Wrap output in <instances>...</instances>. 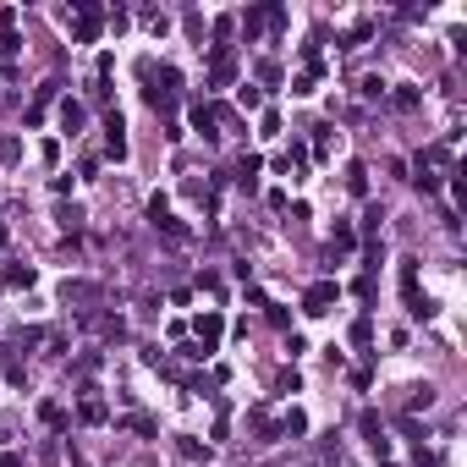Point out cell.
I'll return each mask as SVG.
<instances>
[{
    "instance_id": "obj_1",
    "label": "cell",
    "mask_w": 467,
    "mask_h": 467,
    "mask_svg": "<svg viewBox=\"0 0 467 467\" xmlns=\"http://www.w3.org/2000/svg\"><path fill=\"white\" fill-rule=\"evenodd\" d=\"M99 22H105V6H99V0H77V6H72V39L94 44L99 39Z\"/></svg>"
},
{
    "instance_id": "obj_2",
    "label": "cell",
    "mask_w": 467,
    "mask_h": 467,
    "mask_svg": "<svg viewBox=\"0 0 467 467\" xmlns=\"http://www.w3.org/2000/svg\"><path fill=\"white\" fill-rule=\"evenodd\" d=\"M402 297H407V314L412 319H434V302L418 292V264L412 258H402Z\"/></svg>"
},
{
    "instance_id": "obj_3",
    "label": "cell",
    "mask_w": 467,
    "mask_h": 467,
    "mask_svg": "<svg viewBox=\"0 0 467 467\" xmlns=\"http://www.w3.org/2000/svg\"><path fill=\"white\" fill-rule=\"evenodd\" d=\"M336 302H341V280H314V286L302 292V314L319 319V314H330Z\"/></svg>"
},
{
    "instance_id": "obj_4",
    "label": "cell",
    "mask_w": 467,
    "mask_h": 467,
    "mask_svg": "<svg viewBox=\"0 0 467 467\" xmlns=\"http://www.w3.org/2000/svg\"><path fill=\"white\" fill-rule=\"evenodd\" d=\"M192 330H198V346H204V358H209L214 346H220V336H226V314H220V308H204V314L192 319Z\"/></svg>"
},
{
    "instance_id": "obj_5",
    "label": "cell",
    "mask_w": 467,
    "mask_h": 467,
    "mask_svg": "<svg viewBox=\"0 0 467 467\" xmlns=\"http://www.w3.org/2000/svg\"><path fill=\"white\" fill-rule=\"evenodd\" d=\"M176 88H182V72H176V66H160V83L149 88V105L154 110H170V105H176Z\"/></svg>"
},
{
    "instance_id": "obj_6",
    "label": "cell",
    "mask_w": 467,
    "mask_h": 467,
    "mask_svg": "<svg viewBox=\"0 0 467 467\" xmlns=\"http://www.w3.org/2000/svg\"><path fill=\"white\" fill-rule=\"evenodd\" d=\"M77 418H83V424H105V418H110V407L99 402V390H94V385H83V402H77Z\"/></svg>"
},
{
    "instance_id": "obj_7",
    "label": "cell",
    "mask_w": 467,
    "mask_h": 467,
    "mask_svg": "<svg viewBox=\"0 0 467 467\" xmlns=\"http://www.w3.org/2000/svg\"><path fill=\"white\" fill-rule=\"evenodd\" d=\"M192 132H198V138H209V143H220V121H214L209 105H192Z\"/></svg>"
},
{
    "instance_id": "obj_8",
    "label": "cell",
    "mask_w": 467,
    "mask_h": 467,
    "mask_svg": "<svg viewBox=\"0 0 467 467\" xmlns=\"http://www.w3.org/2000/svg\"><path fill=\"white\" fill-rule=\"evenodd\" d=\"M61 302H99L94 280H61Z\"/></svg>"
},
{
    "instance_id": "obj_9",
    "label": "cell",
    "mask_w": 467,
    "mask_h": 467,
    "mask_svg": "<svg viewBox=\"0 0 467 467\" xmlns=\"http://www.w3.org/2000/svg\"><path fill=\"white\" fill-rule=\"evenodd\" d=\"M83 121H88V110H83V105H72V99H66V105H61V127L72 132V138H77V132H83Z\"/></svg>"
},
{
    "instance_id": "obj_10",
    "label": "cell",
    "mask_w": 467,
    "mask_h": 467,
    "mask_svg": "<svg viewBox=\"0 0 467 467\" xmlns=\"http://www.w3.org/2000/svg\"><path fill=\"white\" fill-rule=\"evenodd\" d=\"M418 99H424V94H418L412 83H396V94H390V105H396V110H418Z\"/></svg>"
},
{
    "instance_id": "obj_11",
    "label": "cell",
    "mask_w": 467,
    "mask_h": 467,
    "mask_svg": "<svg viewBox=\"0 0 467 467\" xmlns=\"http://www.w3.org/2000/svg\"><path fill=\"white\" fill-rule=\"evenodd\" d=\"M121 429L143 434V440H154V434H160V429H154V418H143V412H127V418H121Z\"/></svg>"
},
{
    "instance_id": "obj_12",
    "label": "cell",
    "mask_w": 467,
    "mask_h": 467,
    "mask_svg": "<svg viewBox=\"0 0 467 467\" xmlns=\"http://www.w3.org/2000/svg\"><path fill=\"white\" fill-rule=\"evenodd\" d=\"M346 192H368V165H358V160H352V165H346Z\"/></svg>"
},
{
    "instance_id": "obj_13",
    "label": "cell",
    "mask_w": 467,
    "mask_h": 467,
    "mask_svg": "<svg viewBox=\"0 0 467 467\" xmlns=\"http://www.w3.org/2000/svg\"><path fill=\"white\" fill-rule=\"evenodd\" d=\"M280 434H292V440H297V434H308V412H297V407H292V412L280 418Z\"/></svg>"
},
{
    "instance_id": "obj_14",
    "label": "cell",
    "mask_w": 467,
    "mask_h": 467,
    "mask_svg": "<svg viewBox=\"0 0 467 467\" xmlns=\"http://www.w3.org/2000/svg\"><path fill=\"white\" fill-rule=\"evenodd\" d=\"M407 407H412V412H418V407H434V385H412V390H407Z\"/></svg>"
},
{
    "instance_id": "obj_15",
    "label": "cell",
    "mask_w": 467,
    "mask_h": 467,
    "mask_svg": "<svg viewBox=\"0 0 467 467\" xmlns=\"http://www.w3.org/2000/svg\"><path fill=\"white\" fill-rule=\"evenodd\" d=\"M258 28H264V6H253V11H242V33H248V44L258 39Z\"/></svg>"
},
{
    "instance_id": "obj_16",
    "label": "cell",
    "mask_w": 467,
    "mask_h": 467,
    "mask_svg": "<svg viewBox=\"0 0 467 467\" xmlns=\"http://www.w3.org/2000/svg\"><path fill=\"white\" fill-rule=\"evenodd\" d=\"M253 176H258V154H242V165H236V182H242V187H253Z\"/></svg>"
},
{
    "instance_id": "obj_17",
    "label": "cell",
    "mask_w": 467,
    "mask_h": 467,
    "mask_svg": "<svg viewBox=\"0 0 467 467\" xmlns=\"http://www.w3.org/2000/svg\"><path fill=\"white\" fill-rule=\"evenodd\" d=\"M6 286H11V292H22V286H33V270H22V264H11V270H6Z\"/></svg>"
},
{
    "instance_id": "obj_18",
    "label": "cell",
    "mask_w": 467,
    "mask_h": 467,
    "mask_svg": "<svg viewBox=\"0 0 467 467\" xmlns=\"http://www.w3.org/2000/svg\"><path fill=\"white\" fill-rule=\"evenodd\" d=\"M182 456H187V462H209V446H198V440L182 434Z\"/></svg>"
},
{
    "instance_id": "obj_19",
    "label": "cell",
    "mask_w": 467,
    "mask_h": 467,
    "mask_svg": "<svg viewBox=\"0 0 467 467\" xmlns=\"http://www.w3.org/2000/svg\"><path fill=\"white\" fill-rule=\"evenodd\" d=\"M39 418H44V424H50V429H66V412H61V407H55V402H44V407H39Z\"/></svg>"
},
{
    "instance_id": "obj_20",
    "label": "cell",
    "mask_w": 467,
    "mask_h": 467,
    "mask_svg": "<svg viewBox=\"0 0 467 467\" xmlns=\"http://www.w3.org/2000/svg\"><path fill=\"white\" fill-rule=\"evenodd\" d=\"M165 214H170V198H165V192H154V198H149V220H154V226H160Z\"/></svg>"
},
{
    "instance_id": "obj_21",
    "label": "cell",
    "mask_w": 467,
    "mask_h": 467,
    "mask_svg": "<svg viewBox=\"0 0 467 467\" xmlns=\"http://www.w3.org/2000/svg\"><path fill=\"white\" fill-rule=\"evenodd\" d=\"M368 341H374V324H368V319H358V324H352V346H368Z\"/></svg>"
},
{
    "instance_id": "obj_22",
    "label": "cell",
    "mask_w": 467,
    "mask_h": 467,
    "mask_svg": "<svg viewBox=\"0 0 467 467\" xmlns=\"http://www.w3.org/2000/svg\"><path fill=\"white\" fill-rule=\"evenodd\" d=\"M358 94H363V99H385V83H380V77H363Z\"/></svg>"
},
{
    "instance_id": "obj_23",
    "label": "cell",
    "mask_w": 467,
    "mask_h": 467,
    "mask_svg": "<svg viewBox=\"0 0 467 467\" xmlns=\"http://www.w3.org/2000/svg\"><path fill=\"white\" fill-rule=\"evenodd\" d=\"M412 182H418V187H424V192H440V176H434V170H429V165H418V176H412Z\"/></svg>"
},
{
    "instance_id": "obj_24",
    "label": "cell",
    "mask_w": 467,
    "mask_h": 467,
    "mask_svg": "<svg viewBox=\"0 0 467 467\" xmlns=\"http://www.w3.org/2000/svg\"><path fill=\"white\" fill-rule=\"evenodd\" d=\"M17 50H22V39H17V33H11V28H6V33H0V55H6V61H11V55H17Z\"/></svg>"
},
{
    "instance_id": "obj_25",
    "label": "cell",
    "mask_w": 467,
    "mask_h": 467,
    "mask_svg": "<svg viewBox=\"0 0 467 467\" xmlns=\"http://www.w3.org/2000/svg\"><path fill=\"white\" fill-rule=\"evenodd\" d=\"M236 105H242V110H258V105H264V94H258V88H242V94H236Z\"/></svg>"
},
{
    "instance_id": "obj_26",
    "label": "cell",
    "mask_w": 467,
    "mask_h": 467,
    "mask_svg": "<svg viewBox=\"0 0 467 467\" xmlns=\"http://www.w3.org/2000/svg\"><path fill=\"white\" fill-rule=\"evenodd\" d=\"M258 132H264V138H275V132H280V116H275V110H264V116H258Z\"/></svg>"
},
{
    "instance_id": "obj_27",
    "label": "cell",
    "mask_w": 467,
    "mask_h": 467,
    "mask_svg": "<svg viewBox=\"0 0 467 467\" xmlns=\"http://www.w3.org/2000/svg\"><path fill=\"white\" fill-rule=\"evenodd\" d=\"M380 220H385V209H380V204H374V209H368V214H363V231H368V236H374V231H380Z\"/></svg>"
},
{
    "instance_id": "obj_28",
    "label": "cell",
    "mask_w": 467,
    "mask_h": 467,
    "mask_svg": "<svg viewBox=\"0 0 467 467\" xmlns=\"http://www.w3.org/2000/svg\"><path fill=\"white\" fill-rule=\"evenodd\" d=\"M275 390H297V368H280V374H275Z\"/></svg>"
},
{
    "instance_id": "obj_29",
    "label": "cell",
    "mask_w": 467,
    "mask_h": 467,
    "mask_svg": "<svg viewBox=\"0 0 467 467\" xmlns=\"http://www.w3.org/2000/svg\"><path fill=\"white\" fill-rule=\"evenodd\" d=\"M0 467H28V462H22L17 451H6V456H0Z\"/></svg>"
},
{
    "instance_id": "obj_30",
    "label": "cell",
    "mask_w": 467,
    "mask_h": 467,
    "mask_svg": "<svg viewBox=\"0 0 467 467\" xmlns=\"http://www.w3.org/2000/svg\"><path fill=\"white\" fill-rule=\"evenodd\" d=\"M0 248H6V226H0Z\"/></svg>"
}]
</instances>
